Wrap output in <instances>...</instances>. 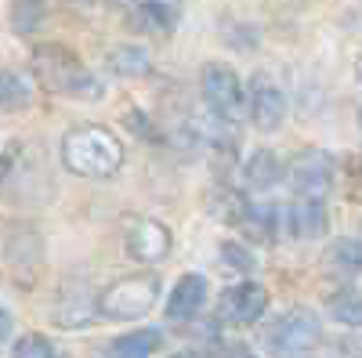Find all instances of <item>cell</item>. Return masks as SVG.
I'll return each mask as SVG.
<instances>
[{"label": "cell", "mask_w": 362, "mask_h": 358, "mask_svg": "<svg viewBox=\"0 0 362 358\" xmlns=\"http://www.w3.org/2000/svg\"><path fill=\"white\" fill-rule=\"evenodd\" d=\"M156 347H160V333L156 330H134V333L116 337L105 347V358H153Z\"/></svg>", "instance_id": "13"}, {"label": "cell", "mask_w": 362, "mask_h": 358, "mask_svg": "<svg viewBox=\"0 0 362 358\" xmlns=\"http://www.w3.org/2000/svg\"><path fill=\"white\" fill-rule=\"evenodd\" d=\"M109 69H112L116 76L138 80V76L153 73V58H148V51L138 47V44H119V47L109 51Z\"/></svg>", "instance_id": "12"}, {"label": "cell", "mask_w": 362, "mask_h": 358, "mask_svg": "<svg viewBox=\"0 0 362 358\" xmlns=\"http://www.w3.org/2000/svg\"><path fill=\"white\" fill-rule=\"evenodd\" d=\"M37 76L58 95H69L80 102H98L105 95V87L95 73H87L76 54L66 47H40L37 51Z\"/></svg>", "instance_id": "2"}, {"label": "cell", "mask_w": 362, "mask_h": 358, "mask_svg": "<svg viewBox=\"0 0 362 358\" xmlns=\"http://www.w3.org/2000/svg\"><path fill=\"white\" fill-rule=\"evenodd\" d=\"M203 301H206V282H203V275L177 279L170 301H167V318H170V322H192V318L199 315Z\"/></svg>", "instance_id": "11"}, {"label": "cell", "mask_w": 362, "mask_h": 358, "mask_svg": "<svg viewBox=\"0 0 362 358\" xmlns=\"http://www.w3.org/2000/svg\"><path fill=\"white\" fill-rule=\"evenodd\" d=\"M329 315L341 326H362V293L358 290H341L329 297Z\"/></svg>", "instance_id": "18"}, {"label": "cell", "mask_w": 362, "mask_h": 358, "mask_svg": "<svg viewBox=\"0 0 362 358\" xmlns=\"http://www.w3.org/2000/svg\"><path fill=\"white\" fill-rule=\"evenodd\" d=\"M355 76H358V83H362V58H358V66H355Z\"/></svg>", "instance_id": "25"}, {"label": "cell", "mask_w": 362, "mask_h": 358, "mask_svg": "<svg viewBox=\"0 0 362 358\" xmlns=\"http://www.w3.org/2000/svg\"><path fill=\"white\" fill-rule=\"evenodd\" d=\"M199 91H203L206 109L218 119H225V124L228 119H239V112H243V83H239L235 69L225 66V62H206L203 66Z\"/></svg>", "instance_id": "5"}, {"label": "cell", "mask_w": 362, "mask_h": 358, "mask_svg": "<svg viewBox=\"0 0 362 358\" xmlns=\"http://www.w3.org/2000/svg\"><path fill=\"white\" fill-rule=\"evenodd\" d=\"M124 243H127V253L141 264H156L170 253V228L156 217H138L131 221L127 235H124Z\"/></svg>", "instance_id": "9"}, {"label": "cell", "mask_w": 362, "mask_h": 358, "mask_svg": "<svg viewBox=\"0 0 362 358\" xmlns=\"http://www.w3.org/2000/svg\"><path fill=\"white\" fill-rule=\"evenodd\" d=\"M8 333H11V318H8V311H0V344L8 340Z\"/></svg>", "instance_id": "22"}, {"label": "cell", "mask_w": 362, "mask_h": 358, "mask_svg": "<svg viewBox=\"0 0 362 358\" xmlns=\"http://www.w3.org/2000/svg\"><path fill=\"white\" fill-rule=\"evenodd\" d=\"M174 358H192V354H174Z\"/></svg>", "instance_id": "26"}, {"label": "cell", "mask_w": 362, "mask_h": 358, "mask_svg": "<svg viewBox=\"0 0 362 358\" xmlns=\"http://www.w3.org/2000/svg\"><path fill=\"white\" fill-rule=\"evenodd\" d=\"M290 228L297 239H319L329 228V214H326V199L315 196H293L290 203Z\"/></svg>", "instance_id": "10"}, {"label": "cell", "mask_w": 362, "mask_h": 358, "mask_svg": "<svg viewBox=\"0 0 362 358\" xmlns=\"http://www.w3.org/2000/svg\"><path fill=\"white\" fill-rule=\"evenodd\" d=\"M40 15H44V0H18L15 4V29L18 33H29L37 22H40Z\"/></svg>", "instance_id": "20"}, {"label": "cell", "mask_w": 362, "mask_h": 358, "mask_svg": "<svg viewBox=\"0 0 362 358\" xmlns=\"http://www.w3.org/2000/svg\"><path fill=\"white\" fill-rule=\"evenodd\" d=\"M279 177H283L279 160L272 156L268 148H257V153L250 156V163H247V185H250L254 192H268V189L279 185Z\"/></svg>", "instance_id": "15"}, {"label": "cell", "mask_w": 362, "mask_h": 358, "mask_svg": "<svg viewBox=\"0 0 362 358\" xmlns=\"http://www.w3.org/2000/svg\"><path fill=\"white\" fill-rule=\"evenodd\" d=\"M221 257L228 261V268H232V272H250V268H254V257H250V250L235 246V243H225V246H221Z\"/></svg>", "instance_id": "21"}, {"label": "cell", "mask_w": 362, "mask_h": 358, "mask_svg": "<svg viewBox=\"0 0 362 358\" xmlns=\"http://www.w3.org/2000/svg\"><path fill=\"white\" fill-rule=\"evenodd\" d=\"M247 102H250V119L257 131H279L286 119V95L283 87L272 80L268 73H254L247 87Z\"/></svg>", "instance_id": "6"}, {"label": "cell", "mask_w": 362, "mask_h": 358, "mask_svg": "<svg viewBox=\"0 0 362 358\" xmlns=\"http://www.w3.org/2000/svg\"><path fill=\"white\" fill-rule=\"evenodd\" d=\"M76 4H90V0H76Z\"/></svg>", "instance_id": "27"}, {"label": "cell", "mask_w": 362, "mask_h": 358, "mask_svg": "<svg viewBox=\"0 0 362 358\" xmlns=\"http://www.w3.org/2000/svg\"><path fill=\"white\" fill-rule=\"evenodd\" d=\"M264 308H268V290L261 282H239L221 293L218 318L228 326H250L264 315Z\"/></svg>", "instance_id": "8"}, {"label": "cell", "mask_w": 362, "mask_h": 358, "mask_svg": "<svg viewBox=\"0 0 362 358\" xmlns=\"http://www.w3.org/2000/svg\"><path fill=\"white\" fill-rule=\"evenodd\" d=\"M358 124H362V109H358Z\"/></svg>", "instance_id": "28"}, {"label": "cell", "mask_w": 362, "mask_h": 358, "mask_svg": "<svg viewBox=\"0 0 362 358\" xmlns=\"http://www.w3.org/2000/svg\"><path fill=\"white\" fill-rule=\"evenodd\" d=\"M15 358H58V351H54V344H51L47 337L25 333V337H18V344H15Z\"/></svg>", "instance_id": "19"}, {"label": "cell", "mask_w": 362, "mask_h": 358, "mask_svg": "<svg viewBox=\"0 0 362 358\" xmlns=\"http://www.w3.org/2000/svg\"><path fill=\"white\" fill-rule=\"evenodd\" d=\"M112 4H119V8H124V4H134V8H138L141 0H112Z\"/></svg>", "instance_id": "24"}, {"label": "cell", "mask_w": 362, "mask_h": 358, "mask_svg": "<svg viewBox=\"0 0 362 358\" xmlns=\"http://www.w3.org/2000/svg\"><path fill=\"white\" fill-rule=\"evenodd\" d=\"M156 293H160V275H153V272L116 279L112 286L102 290L98 311L105 318H138L156 304Z\"/></svg>", "instance_id": "3"}, {"label": "cell", "mask_w": 362, "mask_h": 358, "mask_svg": "<svg viewBox=\"0 0 362 358\" xmlns=\"http://www.w3.org/2000/svg\"><path fill=\"white\" fill-rule=\"evenodd\" d=\"M29 98H33V87L29 80L15 69H0V112H11V109H25Z\"/></svg>", "instance_id": "16"}, {"label": "cell", "mask_w": 362, "mask_h": 358, "mask_svg": "<svg viewBox=\"0 0 362 358\" xmlns=\"http://www.w3.org/2000/svg\"><path fill=\"white\" fill-rule=\"evenodd\" d=\"M225 358H254V354H250V351H243V347H235V351H228Z\"/></svg>", "instance_id": "23"}, {"label": "cell", "mask_w": 362, "mask_h": 358, "mask_svg": "<svg viewBox=\"0 0 362 358\" xmlns=\"http://www.w3.org/2000/svg\"><path fill=\"white\" fill-rule=\"evenodd\" d=\"M322 337V322L312 308H290L276 318V326L268 330V347L272 354H300V351H308L315 347Z\"/></svg>", "instance_id": "4"}, {"label": "cell", "mask_w": 362, "mask_h": 358, "mask_svg": "<svg viewBox=\"0 0 362 358\" xmlns=\"http://www.w3.org/2000/svg\"><path fill=\"white\" fill-rule=\"evenodd\" d=\"M62 163L80 177H112L124 167V141L102 124L73 127L62 138Z\"/></svg>", "instance_id": "1"}, {"label": "cell", "mask_w": 362, "mask_h": 358, "mask_svg": "<svg viewBox=\"0 0 362 358\" xmlns=\"http://www.w3.org/2000/svg\"><path fill=\"white\" fill-rule=\"evenodd\" d=\"M290 185L293 196H315L326 199L329 185H334V160H329L322 148H305L293 163H290Z\"/></svg>", "instance_id": "7"}, {"label": "cell", "mask_w": 362, "mask_h": 358, "mask_svg": "<svg viewBox=\"0 0 362 358\" xmlns=\"http://www.w3.org/2000/svg\"><path fill=\"white\" fill-rule=\"evenodd\" d=\"M177 0H141L138 4V25L148 29V33H170L177 25Z\"/></svg>", "instance_id": "14"}, {"label": "cell", "mask_w": 362, "mask_h": 358, "mask_svg": "<svg viewBox=\"0 0 362 358\" xmlns=\"http://www.w3.org/2000/svg\"><path fill=\"white\" fill-rule=\"evenodd\" d=\"M326 264L334 268L337 275H358L362 272V243L358 239H341V243L329 250Z\"/></svg>", "instance_id": "17"}]
</instances>
